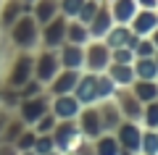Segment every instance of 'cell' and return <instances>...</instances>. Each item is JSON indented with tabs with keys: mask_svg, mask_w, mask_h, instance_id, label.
Masks as SVG:
<instances>
[{
	"mask_svg": "<svg viewBox=\"0 0 158 155\" xmlns=\"http://www.w3.org/2000/svg\"><path fill=\"white\" fill-rule=\"evenodd\" d=\"M50 134H53V142H56V150H77V147H82V142L87 139L85 134H82V129H79L77 118L58 121Z\"/></svg>",
	"mask_w": 158,
	"mask_h": 155,
	"instance_id": "cell-1",
	"label": "cell"
},
{
	"mask_svg": "<svg viewBox=\"0 0 158 155\" xmlns=\"http://www.w3.org/2000/svg\"><path fill=\"white\" fill-rule=\"evenodd\" d=\"M113 100H116V105H118V111H121L124 118H129V121H140L142 103L135 97V92H132L129 87H118L116 95H113Z\"/></svg>",
	"mask_w": 158,
	"mask_h": 155,
	"instance_id": "cell-8",
	"label": "cell"
},
{
	"mask_svg": "<svg viewBox=\"0 0 158 155\" xmlns=\"http://www.w3.org/2000/svg\"><path fill=\"white\" fill-rule=\"evenodd\" d=\"M95 79H98V74H92V71H85L82 68V74H79V79H77V84H74V97L82 103V105H92V103H98V92H95Z\"/></svg>",
	"mask_w": 158,
	"mask_h": 155,
	"instance_id": "cell-10",
	"label": "cell"
},
{
	"mask_svg": "<svg viewBox=\"0 0 158 155\" xmlns=\"http://www.w3.org/2000/svg\"><path fill=\"white\" fill-rule=\"evenodd\" d=\"M158 27V13L156 8H140V11L132 16L129 21V29L132 34H137V37H150V32Z\"/></svg>",
	"mask_w": 158,
	"mask_h": 155,
	"instance_id": "cell-11",
	"label": "cell"
},
{
	"mask_svg": "<svg viewBox=\"0 0 158 155\" xmlns=\"http://www.w3.org/2000/svg\"><path fill=\"white\" fill-rule=\"evenodd\" d=\"M129 37H132L129 24H113V27L106 32L103 42H106L108 47H121V45H127V42H129Z\"/></svg>",
	"mask_w": 158,
	"mask_h": 155,
	"instance_id": "cell-22",
	"label": "cell"
},
{
	"mask_svg": "<svg viewBox=\"0 0 158 155\" xmlns=\"http://www.w3.org/2000/svg\"><path fill=\"white\" fill-rule=\"evenodd\" d=\"M13 42L19 47H34L40 42V24L32 13H24L16 24H13Z\"/></svg>",
	"mask_w": 158,
	"mask_h": 155,
	"instance_id": "cell-3",
	"label": "cell"
},
{
	"mask_svg": "<svg viewBox=\"0 0 158 155\" xmlns=\"http://www.w3.org/2000/svg\"><path fill=\"white\" fill-rule=\"evenodd\" d=\"M34 139H37V132H21L19 134V147L21 150H32Z\"/></svg>",
	"mask_w": 158,
	"mask_h": 155,
	"instance_id": "cell-34",
	"label": "cell"
},
{
	"mask_svg": "<svg viewBox=\"0 0 158 155\" xmlns=\"http://www.w3.org/2000/svg\"><path fill=\"white\" fill-rule=\"evenodd\" d=\"M79 111H82V103L74 97L71 92L66 95H53V103H50V113L58 118V121H66V118H77Z\"/></svg>",
	"mask_w": 158,
	"mask_h": 155,
	"instance_id": "cell-9",
	"label": "cell"
},
{
	"mask_svg": "<svg viewBox=\"0 0 158 155\" xmlns=\"http://www.w3.org/2000/svg\"><path fill=\"white\" fill-rule=\"evenodd\" d=\"M156 13H158V8H156Z\"/></svg>",
	"mask_w": 158,
	"mask_h": 155,
	"instance_id": "cell-39",
	"label": "cell"
},
{
	"mask_svg": "<svg viewBox=\"0 0 158 155\" xmlns=\"http://www.w3.org/2000/svg\"><path fill=\"white\" fill-rule=\"evenodd\" d=\"M111 27H113V16H111V8H108V0H100L98 13L92 16V21L87 24L90 37H92V39H103V37H106V32H108Z\"/></svg>",
	"mask_w": 158,
	"mask_h": 155,
	"instance_id": "cell-13",
	"label": "cell"
},
{
	"mask_svg": "<svg viewBox=\"0 0 158 155\" xmlns=\"http://www.w3.org/2000/svg\"><path fill=\"white\" fill-rule=\"evenodd\" d=\"M90 29H87V24L77 21V18H69L66 24V42H77V45H87L90 42Z\"/></svg>",
	"mask_w": 158,
	"mask_h": 155,
	"instance_id": "cell-24",
	"label": "cell"
},
{
	"mask_svg": "<svg viewBox=\"0 0 158 155\" xmlns=\"http://www.w3.org/2000/svg\"><path fill=\"white\" fill-rule=\"evenodd\" d=\"M61 71V61H58V50H53V47H48V50H42L37 55V61H34V74L32 76L34 79H40L42 84H48L56 74Z\"/></svg>",
	"mask_w": 158,
	"mask_h": 155,
	"instance_id": "cell-6",
	"label": "cell"
},
{
	"mask_svg": "<svg viewBox=\"0 0 158 155\" xmlns=\"http://www.w3.org/2000/svg\"><path fill=\"white\" fill-rule=\"evenodd\" d=\"M82 6H85V0H58V8H61V13L66 18H77Z\"/></svg>",
	"mask_w": 158,
	"mask_h": 155,
	"instance_id": "cell-31",
	"label": "cell"
},
{
	"mask_svg": "<svg viewBox=\"0 0 158 155\" xmlns=\"http://www.w3.org/2000/svg\"><path fill=\"white\" fill-rule=\"evenodd\" d=\"M32 150H34V153H50V150H56L53 134H37V139H34Z\"/></svg>",
	"mask_w": 158,
	"mask_h": 155,
	"instance_id": "cell-32",
	"label": "cell"
},
{
	"mask_svg": "<svg viewBox=\"0 0 158 155\" xmlns=\"http://www.w3.org/2000/svg\"><path fill=\"white\" fill-rule=\"evenodd\" d=\"M24 3H34V0H24Z\"/></svg>",
	"mask_w": 158,
	"mask_h": 155,
	"instance_id": "cell-38",
	"label": "cell"
},
{
	"mask_svg": "<svg viewBox=\"0 0 158 155\" xmlns=\"http://www.w3.org/2000/svg\"><path fill=\"white\" fill-rule=\"evenodd\" d=\"M156 82H158V79H156Z\"/></svg>",
	"mask_w": 158,
	"mask_h": 155,
	"instance_id": "cell-40",
	"label": "cell"
},
{
	"mask_svg": "<svg viewBox=\"0 0 158 155\" xmlns=\"http://www.w3.org/2000/svg\"><path fill=\"white\" fill-rule=\"evenodd\" d=\"M153 58H156V63H158V50H156V53H153Z\"/></svg>",
	"mask_w": 158,
	"mask_h": 155,
	"instance_id": "cell-37",
	"label": "cell"
},
{
	"mask_svg": "<svg viewBox=\"0 0 158 155\" xmlns=\"http://www.w3.org/2000/svg\"><path fill=\"white\" fill-rule=\"evenodd\" d=\"M142 129H158V100L142 103V116H140Z\"/></svg>",
	"mask_w": 158,
	"mask_h": 155,
	"instance_id": "cell-27",
	"label": "cell"
},
{
	"mask_svg": "<svg viewBox=\"0 0 158 155\" xmlns=\"http://www.w3.org/2000/svg\"><path fill=\"white\" fill-rule=\"evenodd\" d=\"M58 50V61H61V68H85V45L77 42H63Z\"/></svg>",
	"mask_w": 158,
	"mask_h": 155,
	"instance_id": "cell-12",
	"label": "cell"
},
{
	"mask_svg": "<svg viewBox=\"0 0 158 155\" xmlns=\"http://www.w3.org/2000/svg\"><path fill=\"white\" fill-rule=\"evenodd\" d=\"M32 13H34V18H37V24L42 27V24H48L53 16H58L61 8H58V0H34Z\"/></svg>",
	"mask_w": 158,
	"mask_h": 155,
	"instance_id": "cell-21",
	"label": "cell"
},
{
	"mask_svg": "<svg viewBox=\"0 0 158 155\" xmlns=\"http://www.w3.org/2000/svg\"><path fill=\"white\" fill-rule=\"evenodd\" d=\"M111 61L113 63H132L135 61V50L121 45V47H111Z\"/></svg>",
	"mask_w": 158,
	"mask_h": 155,
	"instance_id": "cell-30",
	"label": "cell"
},
{
	"mask_svg": "<svg viewBox=\"0 0 158 155\" xmlns=\"http://www.w3.org/2000/svg\"><path fill=\"white\" fill-rule=\"evenodd\" d=\"M79 74H82L79 68H61V71H58L56 76L48 82L50 95H66V92H74V84H77Z\"/></svg>",
	"mask_w": 158,
	"mask_h": 155,
	"instance_id": "cell-14",
	"label": "cell"
},
{
	"mask_svg": "<svg viewBox=\"0 0 158 155\" xmlns=\"http://www.w3.org/2000/svg\"><path fill=\"white\" fill-rule=\"evenodd\" d=\"M108 8H111L113 24H129L132 16L140 11L137 0H111V3H108Z\"/></svg>",
	"mask_w": 158,
	"mask_h": 155,
	"instance_id": "cell-17",
	"label": "cell"
},
{
	"mask_svg": "<svg viewBox=\"0 0 158 155\" xmlns=\"http://www.w3.org/2000/svg\"><path fill=\"white\" fill-rule=\"evenodd\" d=\"M106 74L116 82V87H129L132 82H135V68H132V63H108V68H106Z\"/></svg>",
	"mask_w": 158,
	"mask_h": 155,
	"instance_id": "cell-18",
	"label": "cell"
},
{
	"mask_svg": "<svg viewBox=\"0 0 158 155\" xmlns=\"http://www.w3.org/2000/svg\"><path fill=\"white\" fill-rule=\"evenodd\" d=\"M50 111V103L48 97L42 95H34V97H24V105H21V121L24 124H34L42 113Z\"/></svg>",
	"mask_w": 158,
	"mask_h": 155,
	"instance_id": "cell-15",
	"label": "cell"
},
{
	"mask_svg": "<svg viewBox=\"0 0 158 155\" xmlns=\"http://www.w3.org/2000/svg\"><path fill=\"white\" fill-rule=\"evenodd\" d=\"M140 8H158V0H137Z\"/></svg>",
	"mask_w": 158,
	"mask_h": 155,
	"instance_id": "cell-35",
	"label": "cell"
},
{
	"mask_svg": "<svg viewBox=\"0 0 158 155\" xmlns=\"http://www.w3.org/2000/svg\"><path fill=\"white\" fill-rule=\"evenodd\" d=\"M156 53V45H153L150 37H140L135 45V58H142V55H153Z\"/></svg>",
	"mask_w": 158,
	"mask_h": 155,
	"instance_id": "cell-33",
	"label": "cell"
},
{
	"mask_svg": "<svg viewBox=\"0 0 158 155\" xmlns=\"http://www.w3.org/2000/svg\"><path fill=\"white\" fill-rule=\"evenodd\" d=\"M66 24L69 18L63 16V13H58V16H53L48 24H42L45 29H40V39H42V45L45 47H61L63 42H66Z\"/></svg>",
	"mask_w": 158,
	"mask_h": 155,
	"instance_id": "cell-5",
	"label": "cell"
},
{
	"mask_svg": "<svg viewBox=\"0 0 158 155\" xmlns=\"http://www.w3.org/2000/svg\"><path fill=\"white\" fill-rule=\"evenodd\" d=\"M92 150H95L98 155H118V153H121L118 139H116V134H113V132L98 134V137L92 139Z\"/></svg>",
	"mask_w": 158,
	"mask_h": 155,
	"instance_id": "cell-20",
	"label": "cell"
},
{
	"mask_svg": "<svg viewBox=\"0 0 158 155\" xmlns=\"http://www.w3.org/2000/svg\"><path fill=\"white\" fill-rule=\"evenodd\" d=\"M140 153H145V155H158V129H142Z\"/></svg>",
	"mask_w": 158,
	"mask_h": 155,
	"instance_id": "cell-28",
	"label": "cell"
},
{
	"mask_svg": "<svg viewBox=\"0 0 158 155\" xmlns=\"http://www.w3.org/2000/svg\"><path fill=\"white\" fill-rule=\"evenodd\" d=\"M77 124H79L82 134H85L90 142L98 134H103V121H100V108H98V103L82 105V111H79V116H77Z\"/></svg>",
	"mask_w": 158,
	"mask_h": 155,
	"instance_id": "cell-7",
	"label": "cell"
},
{
	"mask_svg": "<svg viewBox=\"0 0 158 155\" xmlns=\"http://www.w3.org/2000/svg\"><path fill=\"white\" fill-rule=\"evenodd\" d=\"M116 82H113L111 76H108L106 71H100L98 74V79H95V92H98V103H103V100H111L113 95H116Z\"/></svg>",
	"mask_w": 158,
	"mask_h": 155,
	"instance_id": "cell-26",
	"label": "cell"
},
{
	"mask_svg": "<svg viewBox=\"0 0 158 155\" xmlns=\"http://www.w3.org/2000/svg\"><path fill=\"white\" fill-rule=\"evenodd\" d=\"M98 8H100V0H85V6L79 8V13H77V21L90 24V21H92V16L98 13Z\"/></svg>",
	"mask_w": 158,
	"mask_h": 155,
	"instance_id": "cell-29",
	"label": "cell"
},
{
	"mask_svg": "<svg viewBox=\"0 0 158 155\" xmlns=\"http://www.w3.org/2000/svg\"><path fill=\"white\" fill-rule=\"evenodd\" d=\"M132 68H135L137 79H158V63L153 55H142L132 61Z\"/></svg>",
	"mask_w": 158,
	"mask_h": 155,
	"instance_id": "cell-23",
	"label": "cell"
},
{
	"mask_svg": "<svg viewBox=\"0 0 158 155\" xmlns=\"http://www.w3.org/2000/svg\"><path fill=\"white\" fill-rule=\"evenodd\" d=\"M150 39H153V45H156V50H158V27L150 32Z\"/></svg>",
	"mask_w": 158,
	"mask_h": 155,
	"instance_id": "cell-36",
	"label": "cell"
},
{
	"mask_svg": "<svg viewBox=\"0 0 158 155\" xmlns=\"http://www.w3.org/2000/svg\"><path fill=\"white\" fill-rule=\"evenodd\" d=\"M32 74H34V61L29 55H24V58H19L16 61V66H13V74H11V84H16V87H21L27 79H32Z\"/></svg>",
	"mask_w": 158,
	"mask_h": 155,
	"instance_id": "cell-25",
	"label": "cell"
},
{
	"mask_svg": "<svg viewBox=\"0 0 158 155\" xmlns=\"http://www.w3.org/2000/svg\"><path fill=\"white\" fill-rule=\"evenodd\" d=\"M113 134H116V139H118L121 153H140V139H142L140 121H129V118H124V121L116 126Z\"/></svg>",
	"mask_w": 158,
	"mask_h": 155,
	"instance_id": "cell-4",
	"label": "cell"
},
{
	"mask_svg": "<svg viewBox=\"0 0 158 155\" xmlns=\"http://www.w3.org/2000/svg\"><path fill=\"white\" fill-rule=\"evenodd\" d=\"M98 108H100V121H103V132H116V126L121 121H124V116H121V111H118L116 100H103V103H98Z\"/></svg>",
	"mask_w": 158,
	"mask_h": 155,
	"instance_id": "cell-16",
	"label": "cell"
},
{
	"mask_svg": "<svg viewBox=\"0 0 158 155\" xmlns=\"http://www.w3.org/2000/svg\"><path fill=\"white\" fill-rule=\"evenodd\" d=\"M108 63H111V47L103 39H90L85 45V71L100 74L108 68Z\"/></svg>",
	"mask_w": 158,
	"mask_h": 155,
	"instance_id": "cell-2",
	"label": "cell"
},
{
	"mask_svg": "<svg viewBox=\"0 0 158 155\" xmlns=\"http://www.w3.org/2000/svg\"><path fill=\"white\" fill-rule=\"evenodd\" d=\"M129 89L135 92V97L140 103H150V100H158V82L156 79H135L129 84Z\"/></svg>",
	"mask_w": 158,
	"mask_h": 155,
	"instance_id": "cell-19",
	"label": "cell"
}]
</instances>
